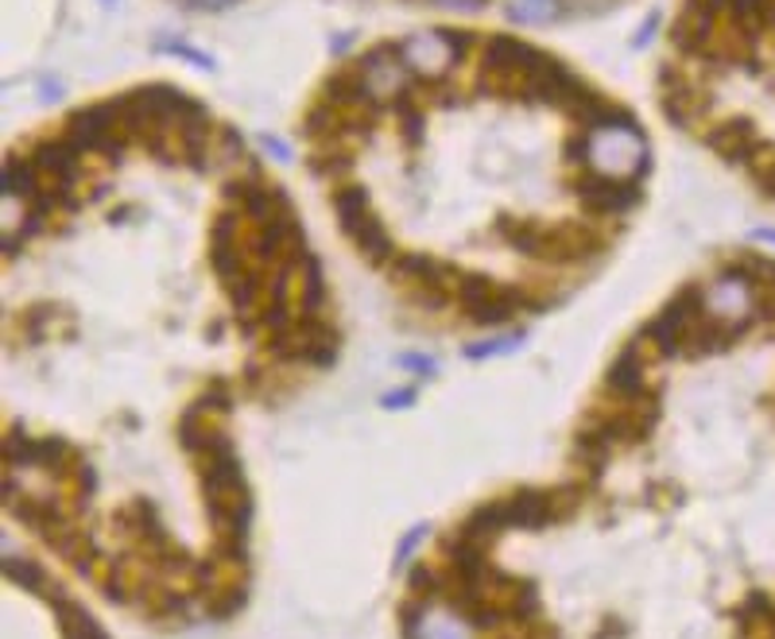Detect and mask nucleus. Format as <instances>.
I'll return each mask as SVG.
<instances>
[{
  "label": "nucleus",
  "mask_w": 775,
  "mask_h": 639,
  "mask_svg": "<svg viewBox=\"0 0 775 639\" xmlns=\"http://www.w3.org/2000/svg\"><path fill=\"white\" fill-rule=\"evenodd\" d=\"M67 136L86 151V156H101V159H109V163H121L132 143V136L125 132V124H121L117 98L74 109V113L67 117Z\"/></svg>",
  "instance_id": "obj_1"
},
{
  "label": "nucleus",
  "mask_w": 775,
  "mask_h": 639,
  "mask_svg": "<svg viewBox=\"0 0 775 639\" xmlns=\"http://www.w3.org/2000/svg\"><path fill=\"white\" fill-rule=\"evenodd\" d=\"M357 78H361L365 93H369L372 101H380V106L399 101L415 82H419V78L411 74V67L404 62L399 43H380V47H372V51H365L361 62H357Z\"/></svg>",
  "instance_id": "obj_2"
},
{
  "label": "nucleus",
  "mask_w": 775,
  "mask_h": 639,
  "mask_svg": "<svg viewBox=\"0 0 775 639\" xmlns=\"http://www.w3.org/2000/svg\"><path fill=\"white\" fill-rule=\"evenodd\" d=\"M399 51H404V62L411 67V74L423 78L430 90H435V86H443L446 74L458 67V62H454V51H450V39H446V28L419 31V36L404 39V43H399Z\"/></svg>",
  "instance_id": "obj_3"
},
{
  "label": "nucleus",
  "mask_w": 775,
  "mask_h": 639,
  "mask_svg": "<svg viewBox=\"0 0 775 639\" xmlns=\"http://www.w3.org/2000/svg\"><path fill=\"white\" fill-rule=\"evenodd\" d=\"M702 140H706L709 148H714L717 156H722L725 163H733V167H753L756 159H764L768 151H775L772 143L756 132V124L748 121V117H729V121L709 128Z\"/></svg>",
  "instance_id": "obj_4"
},
{
  "label": "nucleus",
  "mask_w": 775,
  "mask_h": 639,
  "mask_svg": "<svg viewBox=\"0 0 775 639\" xmlns=\"http://www.w3.org/2000/svg\"><path fill=\"white\" fill-rule=\"evenodd\" d=\"M652 383H647V353L640 341H633L628 349H620V357L605 372V396L613 403H640L652 396Z\"/></svg>",
  "instance_id": "obj_5"
},
{
  "label": "nucleus",
  "mask_w": 775,
  "mask_h": 639,
  "mask_svg": "<svg viewBox=\"0 0 775 639\" xmlns=\"http://www.w3.org/2000/svg\"><path fill=\"white\" fill-rule=\"evenodd\" d=\"M508 527H524V531H539V527L555 523V508H550V489H516L505 500Z\"/></svg>",
  "instance_id": "obj_6"
},
{
  "label": "nucleus",
  "mask_w": 775,
  "mask_h": 639,
  "mask_svg": "<svg viewBox=\"0 0 775 639\" xmlns=\"http://www.w3.org/2000/svg\"><path fill=\"white\" fill-rule=\"evenodd\" d=\"M741 333L733 330L725 318H717V314H702L698 322L686 330V349H683V357H714V353H722V349H729L733 341H737Z\"/></svg>",
  "instance_id": "obj_7"
},
{
  "label": "nucleus",
  "mask_w": 775,
  "mask_h": 639,
  "mask_svg": "<svg viewBox=\"0 0 775 639\" xmlns=\"http://www.w3.org/2000/svg\"><path fill=\"white\" fill-rule=\"evenodd\" d=\"M0 190H4L8 202H36L43 194V174L31 163V156H8L4 171H0Z\"/></svg>",
  "instance_id": "obj_8"
},
{
  "label": "nucleus",
  "mask_w": 775,
  "mask_h": 639,
  "mask_svg": "<svg viewBox=\"0 0 775 639\" xmlns=\"http://www.w3.org/2000/svg\"><path fill=\"white\" fill-rule=\"evenodd\" d=\"M299 318H322L326 310V276L318 256L302 252L299 256V299H295Z\"/></svg>",
  "instance_id": "obj_9"
},
{
  "label": "nucleus",
  "mask_w": 775,
  "mask_h": 639,
  "mask_svg": "<svg viewBox=\"0 0 775 639\" xmlns=\"http://www.w3.org/2000/svg\"><path fill=\"white\" fill-rule=\"evenodd\" d=\"M349 241H354L357 249L369 256L372 263H380V268H388V263L396 260V237L388 233L385 221H380L377 213H372L369 221H361V226L349 233Z\"/></svg>",
  "instance_id": "obj_10"
},
{
  "label": "nucleus",
  "mask_w": 775,
  "mask_h": 639,
  "mask_svg": "<svg viewBox=\"0 0 775 639\" xmlns=\"http://www.w3.org/2000/svg\"><path fill=\"white\" fill-rule=\"evenodd\" d=\"M505 527H508L505 500H489V505H481V508L469 511L466 523H461L458 531L469 535V539H477V542H489V547H493V539H497Z\"/></svg>",
  "instance_id": "obj_11"
},
{
  "label": "nucleus",
  "mask_w": 775,
  "mask_h": 639,
  "mask_svg": "<svg viewBox=\"0 0 775 639\" xmlns=\"http://www.w3.org/2000/svg\"><path fill=\"white\" fill-rule=\"evenodd\" d=\"M334 213H338V221H341V229H346V237L354 233L361 221H369L372 218V206H369V190L365 187H338L334 190Z\"/></svg>",
  "instance_id": "obj_12"
},
{
  "label": "nucleus",
  "mask_w": 775,
  "mask_h": 639,
  "mask_svg": "<svg viewBox=\"0 0 775 639\" xmlns=\"http://www.w3.org/2000/svg\"><path fill=\"white\" fill-rule=\"evenodd\" d=\"M36 466L47 469L54 477H67L82 466V458L74 453V446H67L62 438H39L36 442Z\"/></svg>",
  "instance_id": "obj_13"
},
{
  "label": "nucleus",
  "mask_w": 775,
  "mask_h": 639,
  "mask_svg": "<svg viewBox=\"0 0 775 639\" xmlns=\"http://www.w3.org/2000/svg\"><path fill=\"white\" fill-rule=\"evenodd\" d=\"M563 0H508V20L524 28H543V23L563 20Z\"/></svg>",
  "instance_id": "obj_14"
},
{
  "label": "nucleus",
  "mask_w": 775,
  "mask_h": 639,
  "mask_svg": "<svg viewBox=\"0 0 775 639\" xmlns=\"http://www.w3.org/2000/svg\"><path fill=\"white\" fill-rule=\"evenodd\" d=\"M505 241H508V249H513V252L531 256V260H543V256H547V229L531 226V221H516V226H508Z\"/></svg>",
  "instance_id": "obj_15"
},
{
  "label": "nucleus",
  "mask_w": 775,
  "mask_h": 639,
  "mask_svg": "<svg viewBox=\"0 0 775 639\" xmlns=\"http://www.w3.org/2000/svg\"><path fill=\"white\" fill-rule=\"evenodd\" d=\"M4 578L12 581V586L28 589V593H47V589H51V581H47V570H43V566L31 562V558L4 555Z\"/></svg>",
  "instance_id": "obj_16"
},
{
  "label": "nucleus",
  "mask_w": 775,
  "mask_h": 639,
  "mask_svg": "<svg viewBox=\"0 0 775 639\" xmlns=\"http://www.w3.org/2000/svg\"><path fill=\"white\" fill-rule=\"evenodd\" d=\"M407 586H411L415 597H423V601H443L446 593V570H435V566H423L415 562L411 570H407Z\"/></svg>",
  "instance_id": "obj_17"
},
{
  "label": "nucleus",
  "mask_w": 775,
  "mask_h": 639,
  "mask_svg": "<svg viewBox=\"0 0 775 639\" xmlns=\"http://www.w3.org/2000/svg\"><path fill=\"white\" fill-rule=\"evenodd\" d=\"M527 341V330H513V333H500V338H485V341H474L466 346V361H493V357H505V353H516L519 346Z\"/></svg>",
  "instance_id": "obj_18"
},
{
  "label": "nucleus",
  "mask_w": 775,
  "mask_h": 639,
  "mask_svg": "<svg viewBox=\"0 0 775 639\" xmlns=\"http://www.w3.org/2000/svg\"><path fill=\"white\" fill-rule=\"evenodd\" d=\"M737 263L745 268V276L756 287H775V260L772 256H737Z\"/></svg>",
  "instance_id": "obj_19"
},
{
  "label": "nucleus",
  "mask_w": 775,
  "mask_h": 639,
  "mask_svg": "<svg viewBox=\"0 0 775 639\" xmlns=\"http://www.w3.org/2000/svg\"><path fill=\"white\" fill-rule=\"evenodd\" d=\"M159 51H163V54H175V59L190 62V67H198V70H218V62H213L210 54H206V51H195V47L182 43V39H171V43H159Z\"/></svg>",
  "instance_id": "obj_20"
},
{
  "label": "nucleus",
  "mask_w": 775,
  "mask_h": 639,
  "mask_svg": "<svg viewBox=\"0 0 775 639\" xmlns=\"http://www.w3.org/2000/svg\"><path fill=\"white\" fill-rule=\"evenodd\" d=\"M430 535V527L427 523H415V527H407L404 535H399V547H396V558H391V566H396V570H404L407 566V558L415 555V550H419V542L427 539Z\"/></svg>",
  "instance_id": "obj_21"
},
{
  "label": "nucleus",
  "mask_w": 775,
  "mask_h": 639,
  "mask_svg": "<svg viewBox=\"0 0 775 639\" xmlns=\"http://www.w3.org/2000/svg\"><path fill=\"white\" fill-rule=\"evenodd\" d=\"M748 171H753L756 187H761L764 194H768L772 202H775V151H768V156H764V159H756V163L748 167Z\"/></svg>",
  "instance_id": "obj_22"
},
{
  "label": "nucleus",
  "mask_w": 775,
  "mask_h": 639,
  "mask_svg": "<svg viewBox=\"0 0 775 639\" xmlns=\"http://www.w3.org/2000/svg\"><path fill=\"white\" fill-rule=\"evenodd\" d=\"M198 407H202L206 415H210V411H229V407H234V391H229L226 383H213V388L202 391Z\"/></svg>",
  "instance_id": "obj_23"
},
{
  "label": "nucleus",
  "mask_w": 775,
  "mask_h": 639,
  "mask_svg": "<svg viewBox=\"0 0 775 639\" xmlns=\"http://www.w3.org/2000/svg\"><path fill=\"white\" fill-rule=\"evenodd\" d=\"M396 365L404 372H415V377H435L438 372V361H430V357H423V353H404Z\"/></svg>",
  "instance_id": "obj_24"
},
{
  "label": "nucleus",
  "mask_w": 775,
  "mask_h": 639,
  "mask_svg": "<svg viewBox=\"0 0 775 639\" xmlns=\"http://www.w3.org/2000/svg\"><path fill=\"white\" fill-rule=\"evenodd\" d=\"M415 399H419V383H407V388H399V391H385V396H380V407L399 411V407H411Z\"/></svg>",
  "instance_id": "obj_25"
},
{
  "label": "nucleus",
  "mask_w": 775,
  "mask_h": 639,
  "mask_svg": "<svg viewBox=\"0 0 775 639\" xmlns=\"http://www.w3.org/2000/svg\"><path fill=\"white\" fill-rule=\"evenodd\" d=\"M62 93H67V86H62L54 74H43V78H39V98H43L47 106H54V101H62Z\"/></svg>",
  "instance_id": "obj_26"
},
{
  "label": "nucleus",
  "mask_w": 775,
  "mask_h": 639,
  "mask_svg": "<svg viewBox=\"0 0 775 639\" xmlns=\"http://www.w3.org/2000/svg\"><path fill=\"white\" fill-rule=\"evenodd\" d=\"M655 31H659V12H647V20L640 23V28H636L633 43H636V47H647V43H652Z\"/></svg>",
  "instance_id": "obj_27"
},
{
  "label": "nucleus",
  "mask_w": 775,
  "mask_h": 639,
  "mask_svg": "<svg viewBox=\"0 0 775 639\" xmlns=\"http://www.w3.org/2000/svg\"><path fill=\"white\" fill-rule=\"evenodd\" d=\"M435 8H450V12H481L489 0H430Z\"/></svg>",
  "instance_id": "obj_28"
},
{
  "label": "nucleus",
  "mask_w": 775,
  "mask_h": 639,
  "mask_svg": "<svg viewBox=\"0 0 775 639\" xmlns=\"http://www.w3.org/2000/svg\"><path fill=\"white\" fill-rule=\"evenodd\" d=\"M260 148L268 151L271 159H279V163H287V159H291V148H287V143H279L276 136H260Z\"/></svg>",
  "instance_id": "obj_29"
},
{
  "label": "nucleus",
  "mask_w": 775,
  "mask_h": 639,
  "mask_svg": "<svg viewBox=\"0 0 775 639\" xmlns=\"http://www.w3.org/2000/svg\"><path fill=\"white\" fill-rule=\"evenodd\" d=\"M195 8H202V12H221V8H234L241 4V0H190Z\"/></svg>",
  "instance_id": "obj_30"
},
{
  "label": "nucleus",
  "mask_w": 775,
  "mask_h": 639,
  "mask_svg": "<svg viewBox=\"0 0 775 639\" xmlns=\"http://www.w3.org/2000/svg\"><path fill=\"white\" fill-rule=\"evenodd\" d=\"M349 47H354V36H346V31H338V36L330 39V54H338V59L349 51Z\"/></svg>",
  "instance_id": "obj_31"
},
{
  "label": "nucleus",
  "mask_w": 775,
  "mask_h": 639,
  "mask_svg": "<svg viewBox=\"0 0 775 639\" xmlns=\"http://www.w3.org/2000/svg\"><path fill=\"white\" fill-rule=\"evenodd\" d=\"M753 241H764V244H775V229H753Z\"/></svg>",
  "instance_id": "obj_32"
},
{
  "label": "nucleus",
  "mask_w": 775,
  "mask_h": 639,
  "mask_svg": "<svg viewBox=\"0 0 775 639\" xmlns=\"http://www.w3.org/2000/svg\"><path fill=\"white\" fill-rule=\"evenodd\" d=\"M101 4H106V8H117V4H121V0H101Z\"/></svg>",
  "instance_id": "obj_33"
}]
</instances>
